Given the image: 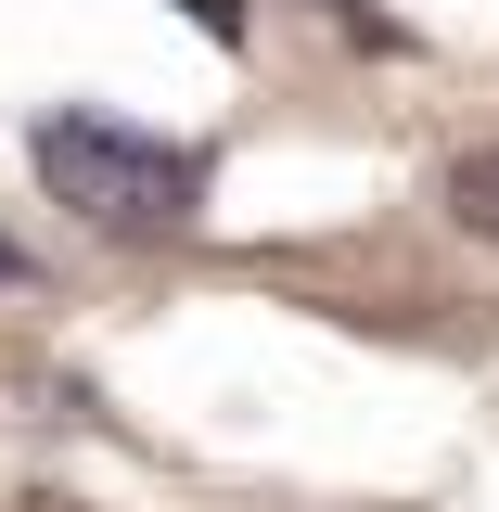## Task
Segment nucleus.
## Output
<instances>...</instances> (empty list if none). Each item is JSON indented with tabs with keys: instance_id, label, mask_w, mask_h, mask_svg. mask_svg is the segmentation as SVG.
I'll return each instance as SVG.
<instances>
[{
	"instance_id": "1",
	"label": "nucleus",
	"mask_w": 499,
	"mask_h": 512,
	"mask_svg": "<svg viewBox=\"0 0 499 512\" xmlns=\"http://www.w3.org/2000/svg\"><path fill=\"white\" fill-rule=\"evenodd\" d=\"M26 154H39V192L77 205L90 231H128V244H167L205 218V154L192 141H154V128H116V116H39L26 128Z\"/></svg>"
},
{
	"instance_id": "2",
	"label": "nucleus",
	"mask_w": 499,
	"mask_h": 512,
	"mask_svg": "<svg viewBox=\"0 0 499 512\" xmlns=\"http://www.w3.org/2000/svg\"><path fill=\"white\" fill-rule=\"evenodd\" d=\"M448 218H461L474 244H499V141H474V154L448 167Z\"/></svg>"
},
{
	"instance_id": "3",
	"label": "nucleus",
	"mask_w": 499,
	"mask_h": 512,
	"mask_svg": "<svg viewBox=\"0 0 499 512\" xmlns=\"http://www.w3.org/2000/svg\"><path fill=\"white\" fill-rule=\"evenodd\" d=\"M167 13H180V26H205L218 52H244V0H167Z\"/></svg>"
},
{
	"instance_id": "4",
	"label": "nucleus",
	"mask_w": 499,
	"mask_h": 512,
	"mask_svg": "<svg viewBox=\"0 0 499 512\" xmlns=\"http://www.w3.org/2000/svg\"><path fill=\"white\" fill-rule=\"evenodd\" d=\"M0 282H39V269H26V256H13V244H0Z\"/></svg>"
}]
</instances>
